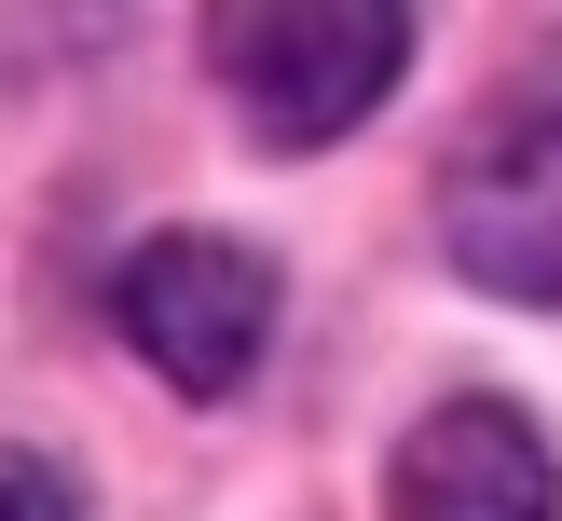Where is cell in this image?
Instances as JSON below:
<instances>
[{
	"instance_id": "obj_4",
	"label": "cell",
	"mask_w": 562,
	"mask_h": 521,
	"mask_svg": "<svg viewBox=\"0 0 562 521\" xmlns=\"http://www.w3.org/2000/svg\"><path fill=\"white\" fill-rule=\"evenodd\" d=\"M562 466L508 398H439L398 439V521H549Z\"/></svg>"
},
{
	"instance_id": "obj_3",
	"label": "cell",
	"mask_w": 562,
	"mask_h": 521,
	"mask_svg": "<svg viewBox=\"0 0 562 521\" xmlns=\"http://www.w3.org/2000/svg\"><path fill=\"white\" fill-rule=\"evenodd\" d=\"M110 329L151 356L179 398H234L274 343V261L234 234H151L110 274Z\"/></svg>"
},
{
	"instance_id": "obj_2",
	"label": "cell",
	"mask_w": 562,
	"mask_h": 521,
	"mask_svg": "<svg viewBox=\"0 0 562 521\" xmlns=\"http://www.w3.org/2000/svg\"><path fill=\"white\" fill-rule=\"evenodd\" d=\"M439 247L494 302H562V42L439 165Z\"/></svg>"
},
{
	"instance_id": "obj_1",
	"label": "cell",
	"mask_w": 562,
	"mask_h": 521,
	"mask_svg": "<svg viewBox=\"0 0 562 521\" xmlns=\"http://www.w3.org/2000/svg\"><path fill=\"white\" fill-rule=\"evenodd\" d=\"M206 69L274 151H329L412 69V0H206Z\"/></svg>"
},
{
	"instance_id": "obj_5",
	"label": "cell",
	"mask_w": 562,
	"mask_h": 521,
	"mask_svg": "<svg viewBox=\"0 0 562 521\" xmlns=\"http://www.w3.org/2000/svg\"><path fill=\"white\" fill-rule=\"evenodd\" d=\"M0 521H82L69 466H42V453H0Z\"/></svg>"
}]
</instances>
